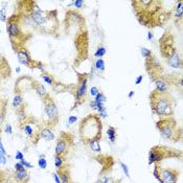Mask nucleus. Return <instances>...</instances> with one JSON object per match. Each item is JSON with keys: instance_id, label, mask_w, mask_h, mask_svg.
Segmentation results:
<instances>
[{"instance_id": "nucleus-20", "label": "nucleus", "mask_w": 183, "mask_h": 183, "mask_svg": "<svg viewBox=\"0 0 183 183\" xmlns=\"http://www.w3.org/2000/svg\"><path fill=\"white\" fill-rule=\"evenodd\" d=\"M89 146H90V149H91L93 152H100V139H93V140H91L89 143Z\"/></svg>"}, {"instance_id": "nucleus-19", "label": "nucleus", "mask_w": 183, "mask_h": 183, "mask_svg": "<svg viewBox=\"0 0 183 183\" xmlns=\"http://www.w3.org/2000/svg\"><path fill=\"white\" fill-rule=\"evenodd\" d=\"M107 135H108V137H109L110 142L113 145L115 142V139H116V130H115V128H113V127H109L108 131H107Z\"/></svg>"}, {"instance_id": "nucleus-11", "label": "nucleus", "mask_w": 183, "mask_h": 183, "mask_svg": "<svg viewBox=\"0 0 183 183\" xmlns=\"http://www.w3.org/2000/svg\"><path fill=\"white\" fill-rule=\"evenodd\" d=\"M7 32H8V35L11 36V38L18 37L20 35V27H19L18 22H14L11 20L10 23L7 24Z\"/></svg>"}, {"instance_id": "nucleus-22", "label": "nucleus", "mask_w": 183, "mask_h": 183, "mask_svg": "<svg viewBox=\"0 0 183 183\" xmlns=\"http://www.w3.org/2000/svg\"><path fill=\"white\" fill-rule=\"evenodd\" d=\"M95 68L97 71H104L105 70V62L103 59H97L95 62Z\"/></svg>"}, {"instance_id": "nucleus-45", "label": "nucleus", "mask_w": 183, "mask_h": 183, "mask_svg": "<svg viewBox=\"0 0 183 183\" xmlns=\"http://www.w3.org/2000/svg\"><path fill=\"white\" fill-rule=\"evenodd\" d=\"M148 39L149 40H152V39H153V33H152L151 32L148 33Z\"/></svg>"}, {"instance_id": "nucleus-34", "label": "nucleus", "mask_w": 183, "mask_h": 183, "mask_svg": "<svg viewBox=\"0 0 183 183\" xmlns=\"http://www.w3.org/2000/svg\"><path fill=\"white\" fill-rule=\"evenodd\" d=\"M20 163L22 165H23L24 167H26V168H32L33 167V165H32V163H29V162H27L26 160H21L20 161Z\"/></svg>"}, {"instance_id": "nucleus-13", "label": "nucleus", "mask_w": 183, "mask_h": 183, "mask_svg": "<svg viewBox=\"0 0 183 183\" xmlns=\"http://www.w3.org/2000/svg\"><path fill=\"white\" fill-rule=\"evenodd\" d=\"M155 85H156L157 92H159V93L164 94L167 92V82H165L164 80H162V78H157V80L155 81Z\"/></svg>"}, {"instance_id": "nucleus-42", "label": "nucleus", "mask_w": 183, "mask_h": 183, "mask_svg": "<svg viewBox=\"0 0 183 183\" xmlns=\"http://www.w3.org/2000/svg\"><path fill=\"white\" fill-rule=\"evenodd\" d=\"M0 152H2L4 155H7V151H5L3 145H2V141H1V138H0Z\"/></svg>"}, {"instance_id": "nucleus-39", "label": "nucleus", "mask_w": 183, "mask_h": 183, "mask_svg": "<svg viewBox=\"0 0 183 183\" xmlns=\"http://www.w3.org/2000/svg\"><path fill=\"white\" fill-rule=\"evenodd\" d=\"M142 80H143V75L142 74L138 75V77L136 78V80H135V84H136V85H139V84L142 82Z\"/></svg>"}, {"instance_id": "nucleus-37", "label": "nucleus", "mask_w": 183, "mask_h": 183, "mask_svg": "<svg viewBox=\"0 0 183 183\" xmlns=\"http://www.w3.org/2000/svg\"><path fill=\"white\" fill-rule=\"evenodd\" d=\"M16 159H18V160H23L24 159V155H23V153L22 152H20V151H17V153H16Z\"/></svg>"}, {"instance_id": "nucleus-21", "label": "nucleus", "mask_w": 183, "mask_h": 183, "mask_svg": "<svg viewBox=\"0 0 183 183\" xmlns=\"http://www.w3.org/2000/svg\"><path fill=\"white\" fill-rule=\"evenodd\" d=\"M23 102V100H22V96L20 94H16L15 97H14L13 100V107L14 108H18V107H20V105Z\"/></svg>"}, {"instance_id": "nucleus-8", "label": "nucleus", "mask_w": 183, "mask_h": 183, "mask_svg": "<svg viewBox=\"0 0 183 183\" xmlns=\"http://www.w3.org/2000/svg\"><path fill=\"white\" fill-rule=\"evenodd\" d=\"M35 10H33L32 12V20L35 22L37 25H44L45 22H46V17L43 15V13L41 12V10L39 8V7H37L35 4Z\"/></svg>"}, {"instance_id": "nucleus-9", "label": "nucleus", "mask_w": 183, "mask_h": 183, "mask_svg": "<svg viewBox=\"0 0 183 183\" xmlns=\"http://www.w3.org/2000/svg\"><path fill=\"white\" fill-rule=\"evenodd\" d=\"M17 58H18V61L20 62L21 64H23L25 66L29 67H33L32 66V59H30L29 55L27 53L25 50H17Z\"/></svg>"}, {"instance_id": "nucleus-27", "label": "nucleus", "mask_w": 183, "mask_h": 183, "mask_svg": "<svg viewBox=\"0 0 183 183\" xmlns=\"http://www.w3.org/2000/svg\"><path fill=\"white\" fill-rule=\"evenodd\" d=\"M38 165L42 168V170L46 168L47 162H46V159L44 158V156H40V158H39V160H38Z\"/></svg>"}, {"instance_id": "nucleus-10", "label": "nucleus", "mask_w": 183, "mask_h": 183, "mask_svg": "<svg viewBox=\"0 0 183 183\" xmlns=\"http://www.w3.org/2000/svg\"><path fill=\"white\" fill-rule=\"evenodd\" d=\"M168 64L173 67V68H180L181 67V59H180V56L178 55V52L176 51V50H174L173 52H172V55L170 56V58H168Z\"/></svg>"}, {"instance_id": "nucleus-25", "label": "nucleus", "mask_w": 183, "mask_h": 183, "mask_svg": "<svg viewBox=\"0 0 183 183\" xmlns=\"http://www.w3.org/2000/svg\"><path fill=\"white\" fill-rule=\"evenodd\" d=\"M63 157L61 156H55V167L57 170H59V168L63 167Z\"/></svg>"}, {"instance_id": "nucleus-29", "label": "nucleus", "mask_w": 183, "mask_h": 183, "mask_svg": "<svg viewBox=\"0 0 183 183\" xmlns=\"http://www.w3.org/2000/svg\"><path fill=\"white\" fill-rule=\"evenodd\" d=\"M119 164H120V167L123 168V173H125V175L128 177V178H130V172H129V167H128V165L126 164V163H123L120 161L119 162Z\"/></svg>"}, {"instance_id": "nucleus-35", "label": "nucleus", "mask_w": 183, "mask_h": 183, "mask_svg": "<svg viewBox=\"0 0 183 183\" xmlns=\"http://www.w3.org/2000/svg\"><path fill=\"white\" fill-rule=\"evenodd\" d=\"M4 131H5V133H7V134H12V133H13V128H12V126H11L10 123L5 125Z\"/></svg>"}, {"instance_id": "nucleus-44", "label": "nucleus", "mask_w": 183, "mask_h": 183, "mask_svg": "<svg viewBox=\"0 0 183 183\" xmlns=\"http://www.w3.org/2000/svg\"><path fill=\"white\" fill-rule=\"evenodd\" d=\"M104 183H115V181L112 178H106L104 180Z\"/></svg>"}, {"instance_id": "nucleus-38", "label": "nucleus", "mask_w": 183, "mask_h": 183, "mask_svg": "<svg viewBox=\"0 0 183 183\" xmlns=\"http://www.w3.org/2000/svg\"><path fill=\"white\" fill-rule=\"evenodd\" d=\"M78 120V117L77 116H69V118H68V125H73L75 122Z\"/></svg>"}, {"instance_id": "nucleus-24", "label": "nucleus", "mask_w": 183, "mask_h": 183, "mask_svg": "<svg viewBox=\"0 0 183 183\" xmlns=\"http://www.w3.org/2000/svg\"><path fill=\"white\" fill-rule=\"evenodd\" d=\"M183 16V3L182 1L178 2V5L176 7V17L177 18H182Z\"/></svg>"}, {"instance_id": "nucleus-40", "label": "nucleus", "mask_w": 183, "mask_h": 183, "mask_svg": "<svg viewBox=\"0 0 183 183\" xmlns=\"http://www.w3.org/2000/svg\"><path fill=\"white\" fill-rule=\"evenodd\" d=\"M23 168H25V167L21 164L20 162H19V163H16V164H15V170H16V171H21V170H23Z\"/></svg>"}, {"instance_id": "nucleus-18", "label": "nucleus", "mask_w": 183, "mask_h": 183, "mask_svg": "<svg viewBox=\"0 0 183 183\" xmlns=\"http://www.w3.org/2000/svg\"><path fill=\"white\" fill-rule=\"evenodd\" d=\"M22 129H23V132H24V134L26 135V136L33 137V135H35V130H33V128L32 127V123H25L23 125V127H22Z\"/></svg>"}, {"instance_id": "nucleus-28", "label": "nucleus", "mask_w": 183, "mask_h": 183, "mask_svg": "<svg viewBox=\"0 0 183 183\" xmlns=\"http://www.w3.org/2000/svg\"><path fill=\"white\" fill-rule=\"evenodd\" d=\"M140 52H141V55L143 56L146 59H149L152 56V51L150 49H148V48H145V47H142L141 49H140Z\"/></svg>"}, {"instance_id": "nucleus-12", "label": "nucleus", "mask_w": 183, "mask_h": 183, "mask_svg": "<svg viewBox=\"0 0 183 183\" xmlns=\"http://www.w3.org/2000/svg\"><path fill=\"white\" fill-rule=\"evenodd\" d=\"M58 175L60 177L62 183H71V179L69 176V171L67 167H61L58 170Z\"/></svg>"}, {"instance_id": "nucleus-1", "label": "nucleus", "mask_w": 183, "mask_h": 183, "mask_svg": "<svg viewBox=\"0 0 183 183\" xmlns=\"http://www.w3.org/2000/svg\"><path fill=\"white\" fill-rule=\"evenodd\" d=\"M102 120L98 115L91 114L81 122L78 132L83 142L89 143L93 139L102 138Z\"/></svg>"}, {"instance_id": "nucleus-7", "label": "nucleus", "mask_w": 183, "mask_h": 183, "mask_svg": "<svg viewBox=\"0 0 183 183\" xmlns=\"http://www.w3.org/2000/svg\"><path fill=\"white\" fill-rule=\"evenodd\" d=\"M67 151H68V140L64 138L63 136H61V138L58 140L57 145H56V156L63 157L67 153Z\"/></svg>"}, {"instance_id": "nucleus-41", "label": "nucleus", "mask_w": 183, "mask_h": 183, "mask_svg": "<svg viewBox=\"0 0 183 183\" xmlns=\"http://www.w3.org/2000/svg\"><path fill=\"white\" fill-rule=\"evenodd\" d=\"M53 175V179H55V181H56V183H62L61 182V179H60V177H59V175L58 174H52Z\"/></svg>"}, {"instance_id": "nucleus-2", "label": "nucleus", "mask_w": 183, "mask_h": 183, "mask_svg": "<svg viewBox=\"0 0 183 183\" xmlns=\"http://www.w3.org/2000/svg\"><path fill=\"white\" fill-rule=\"evenodd\" d=\"M159 93V92H158ZM153 102H152V107H153V111L157 115H172L173 113V108L171 105V100L167 97L163 96V94L159 93L158 97L154 98L153 97Z\"/></svg>"}, {"instance_id": "nucleus-43", "label": "nucleus", "mask_w": 183, "mask_h": 183, "mask_svg": "<svg viewBox=\"0 0 183 183\" xmlns=\"http://www.w3.org/2000/svg\"><path fill=\"white\" fill-rule=\"evenodd\" d=\"M90 107H91L92 109L96 110V108H97V105H96V103H95V100H92V102L90 103Z\"/></svg>"}, {"instance_id": "nucleus-6", "label": "nucleus", "mask_w": 183, "mask_h": 183, "mask_svg": "<svg viewBox=\"0 0 183 183\" xmlns=\"http://www.w3.org/2000/svg\"><path fill=\"white\" fill-rule=\"evenodd\" d=\"M165 157L164 151L161 150V146H155L149 153V164L152 163L161 161V160Z\"/></svg>"}, {"instance_id": "nucleus-4", "label": "nucleus", "mask_w": 183, "mask_h": 183, "mask_svg": "<svg viewBox=\"0 0 183 183\" xmlns=\"http://www.w3.org/2000/svg\"><path fill=\"white\" fill-rule=\"evenodd\" d=\"M155 177L161 183H176L178 174L175 170L172 168H161L156 167L154 171Z\"/></svg>"}, {"instance_id": "nucleus-30", "label": "nucleus", "mask_w": 183, "mask_h": 183, "mask_svg": "<svg viewBox=\"0 0 183 183\" xmlns=\"http://www.w3.org/2000/svg\"><path fill=\"white\" fill-rule=\"evenodd\" d=\"M98 93H100V90H98L97 87L93 86V87H91V88H90V95H91V96L95 97Z\"/></svg>"}, {"instance_id": "nucleus-26", "label": "nucleus", "mask_w": 183, "mask_h": 183, "mask_svg": "<svg viewBox=\"0 0 183 183\" xmlns=\"http://www.w3.org/2000/svg\"><path fill=\"white\" fill-rule=\"evenodd\" d=\"M106 96H105V94L104 93H102V92H100V93H98L96 96H95V103L96 104H104L106 102Z\"/></svg>"}, {"instance_id": "nucleus-49", "label": "nucleus", "mask_w": 183, "mask_h": 183, "mask_svg": "<svg viewBox=\"0 0 183 183\" xmlns=\"http://www.w3.org/2000/svg\"><path fill=\"white\" fill-rule=\"evenodd\" d=\"M0 33H1V29H0Z\"/></svg>"}, {"instance_id": "nucleus-23", "label": "nucleus", "mask_w": 183, "mask_h": 183, "mask_svg": "<svg viewBox=\"0 0 183 183\" xmlns=\"http://www.w3.org/2000/svg\"><path fill=\"white\" fill-rule=\"evenodd\" d=\"M106 52H107V50L105 47L100 46V47H98V48L96 49V51L94 52V57H96L98 59H102V57H104V56L106 55Z\"/></svg>"}, {"instance_id": "nucleus-15", "label": "nucleus", "mask_w": 183, "mask_h": 183, "mask_svg": "<svg viewBox=\"0 0 183 183\" xmlns=\"http://www.w3.org/2000/svg\"><path fill=\"white\" fill-rule=\"evenodd\" d=\"M86 91H87V78H85V80L82 82L77 90V97L78 98V100L85 96Z\"/></svg>"}, {"instance_id": "nucleus-48", "label": "nucleus", "mask_w": 183, "mask_h": 183, "mask_svg": "<svg viewBox=\"0 0 183 183\" xmlns=\"http://www.w3.org/2000/svg\"><path fill=\"white\" fill-rule=\"evenodd\" d=\"M1 58H2V56H1V52H0V60H1Z\"/></svg>"}, {"instance_id": "nucleus-32", "label": "nucleus", "mask_w": 183, "mask_h": 183, "mask_svg": "<svg viewBox=\"0 0 183 183\" xmlns=\"http://www.w3.org/2000/svg\"><path fill=\"white\" fill-rule=\"evenodd\" d=\"M7 155H4L2 152H0V164H7Z\"/></svg>"}, {"instance_id": "nucleus-14", "label": "nucleus", "mask_w": 183, "mask_h": 183, "mask_svg": "<svg viewBox=\"0 0 183 183\" xmlns=\"http://www.w3.org/2000/svg\"><path fill=\"white\" fill-rule=\"evenodd\" d=\"M40 137L47 140V141H50V140L55 139V134H53L52 130H50L49 128H43L40 131Z\"/></svg>"}, {"instance_id": "nucleus-31", "label": "nucleus", "mask_w": 183, "mask_h": 183, "mask_svg": "<svg viewBox=\"0 0 183 183\" xmlns=\"http://www.w3.org/2000/svg\"><path fill=\"white\" fill-rule=\"evenodd\" d=\"M0 21H2V22L7 21V12H5L4 7L0 10Z\"/></svg>"}, {"instance_id": "nucleus-46", "label": "nucleus", "mask_w": 183, "mask_h": 183, "mask_svg": "<svg viewBox=\"0 0 183 183\" xmlns=\"http://www.w3.org/2000/svg\"><path fill=\"white\" fill-rule=\"evenodd\" d=\"M133 95H134V91H130V93L128 94V96H129V98H131Z\"/></svg>"}, {"instance_id": "nucleus-47", "label": "nucleus", "mask_w": 183, "mask_h": 183, "mask_svg": "<svg viewBox=\"0 0 183 183\" xmlns=\"http://www.w3.org/2000/svg\"><path fill=\"white\" fill-rule=\"evenodd\" d=\"M16 71L17 72H20V68H19V67H18V68H16Z\"/></svg>"}, {"instance_id": "nucleus-33", "label": "nucleus", "mask_w": 183, "mask_h": 183, "mask_svg": "<svg viewBox=\"0 0 183 183\" xmlns=\"http://www.w3.org/2000/svg\"><path fill=\"white\" fill-rule=\"evenodd\" d=\"M42 78H43V80L46 82L47 84H48V85H52L53 84V81H52V78H50V77H48V75H45V74H43L42 75Z\"/></svg>"}, {"instance_id": "nucleus-36", "label": "nucleus", "mask_w": 183, "mask_h": 183, "mask_svg": "<svg viewBox=\"0 0 183 183\" xmlns=\"http://www.w3.org/2000/svg\"><path fill=\"white\" fill-rule=\"evenodd\" d=\"M83 3H84V2L82 1V0H75V1L72 2V4L74 5L75 7H78V8H81L82 5H83Z\"/></svg>"}, {"instance_id": "nucleus-16", "label": "nucleus", "mask_w": 183, "mask_h": 183, "mask_svg": "<svg viewBox=\"0 0 183 183\" xmlns=\"http://www.w3.org/2000/svg\"><path fill=\"white\" fill-rule=\"evenodd\" d=\"M16 179L18 181H26L29 179V173L26 168H23L21 171H16Z\"/></svg>"}, {"instance_id": "nucleus-17", "label": "nucleus", "mask_w": 183, "mask_h": 183, "mask_svg": "<svg viewBox=\"0 0 183 183\" xmlns=\"http://www.w3.org/2000/svg\"><path fill=\"white\" fill-rule=\"evenodd\" d=\"M35 89H36V92H37V94L39 95V96H41L42 98H45L47 96V91H46V89H45V87L42 85V84H39V83H37L36 84V87H35Z\"/></svg>"}, {"instance_id": "nucleus-5", "label": "nucleus", "mask_w": 183, "mask_h": 183, "mask_svg": "<svg viewBox=\"0 0 183 183\" xmlns=\"http://www.w3.org/2000/svg\"><path fill=\"white\" fill-rule=\"evenodd\" d=\"M43 100H44L45 113L48 116L49 122L55 126V123H57L59 122V111H58L57 105H56L55 102L51 100V97H49V95H47Z\"/></svg>"}, {"instance_id": "nucleus-3", "label": "nucleus", "mask_w": 183, "mask_h": 183, "mask_svg": "<svg viewBox=\"0 0 183 183\" xmlns=\"http://www.w3.org/2000/svg\"><path fill=\"white\" fill-rule=\"evenodd\" d=\"M175 126V123H172L167 119H162L157 123V128L159 129L161 136L168 140H177V134L178 133L176 131Z\"/></svg>"}]
</instances>
